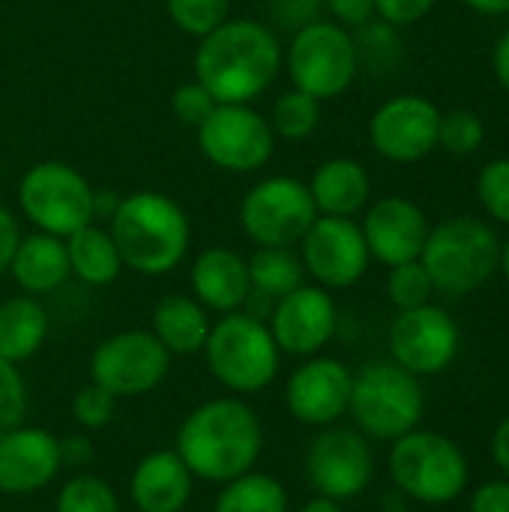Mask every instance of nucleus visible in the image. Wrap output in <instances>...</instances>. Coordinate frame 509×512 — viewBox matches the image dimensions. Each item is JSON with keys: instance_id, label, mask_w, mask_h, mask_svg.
<instances>
[{"instance_id": "obj_1", "label": "nucleus", "mask_w": 509, "mask_h": 512, "mask_svg": "<svg viewBox=\"0 0 509 512\" xmlns=\"http://www.w3.org/2000/svg\"><path fill=\"white\" fill-rule=\"evenodd\" d=\"M264 450V426L240 396H219L189 411L177 429L174 453L204 483H228L255 471Z\"/></svg>"}, {"instance_id": "obj_2", "label": "nucleus", "mask_w": 509, "mask_h": 512, "mask_svg": "<svg viewBox=\"0 0 509 512\" xmlns=\"http://www.w3.org/2000/svg\"><path fill=\"white\" fill-rule=\"evenodd\" d=\"M285 63L279 36L258 18H228L195 48V81L216 102L252 105Z\"/></svg>"}, {"instance_id": "obj_3", "label": "nucleus", "mask_w": 509, "mask_h": 512, "mask_svg": "<svg viewBox=\"0 0 509 512\" xmlns=\"http://www.w3.org/2000/svg\"><path fill=\"white\" fill-rule=\"evenodd\" d=\"M123 267L141 276L171 273L189 252L186 210L162 192H132L117 201L108 225Z\"/></svg>"}, {"instance_id": "obj_4", "label": "nucleus", "mask_w": 509, "mask_h": 512, "mask_svg": "<svg viewBox=\"0 0 509 512\" xmlns=\"http://www.w3.org/2000/svg\"><path fill=\"white\" fill-rule=\"evenodd\" d=\"M204 363L210 378L231 396H252L267 390L282 363V351L267 327L252 312L222 315L204 342Z\"/></svg>"}, {"instance_id": "obj_5", "label": "nucleus", "mask_w": 509, "mask_h": 512, "mask_svg": "<svg viewBox=\"0 0 509 512\" xmlns=\"http://www.w3.org/2000/svg\"><path fill=\"white\" fill-rule=\"evenodd\" d=\"M420 261L435 285V294H474L495 276L501 261V240L483 219H447L429 231Z\"/></svg>"}, {"instance_id": "obj_6", "label": "nucleus", "mask_w": 509, "mask_h": 512, "mask_svg": "<svg viewBox=\"0 0 509 512\" xmlns=\"http://www.w3.org/2000/svg\"><path fill=\"white\" fill-rule=\"evenodd\" d=\"M387 468L399 492L429 507L453 504L462 498L471 480L462 447L453 438L429 429H414L396 438Z\"/></svg>"}, {"instance_id": "obj_7", "label": "nucleus", "mask_w": 509, "mask_h": 512, "mask_svg": "<svg viewBox=\"0 0 509 512\" xmlns=\"http://www.w3.org/2000/svg\"><path fill=\"white\" fill-rule=\"evenodd\" d=\"M426 399L420 378L405 372L393 360H378L363 366L351 384L348 414L366 438L396 441L417 429L423 420Z\"/></svg>"}, {"instance_id": "obj_8", "label": "nucleus", "mask_w": 509, "mask_h": 512, "mask_svg": "<svg viewBox=\"0 0 509 512\" xmlns=\"http://www.w3.org/2000/svg\"><path fill=\"white\" fill-rule=\"evenodd\" d=\"M18 204L36 231L63 240L96 219V189L78 168L57 159L36 162L24 171L18 183Z\"/></svg>"}, {"instance_id": "obj_9", "label": "nucleus", "mask_w": 509, "mask_h": 512, "mask_svg": "<svg viewBox=\"0 0 509 512\" xmlns=\"http://www.w3.org/2000/svg\"><path fill=\"white\" fill-rule=\"evenodd\" d=\"M285 66L297 90L318 102L336 99L354 84L360 72L354 33L336 21L318 18L291 36Z\"/></svg>"}, {"instance_id": "obj_10", "label": "nucleus", "mask_w": 509, "mask_h": 512, "mask_svg": "<svg viewBox=\"0 0 509 512\" xmlns=\"http://www.w3.org/2000/svg\"><path fill=\"white\" fill-rule=\"evenodd\" d=\"M315 219L309 186L297 177H267L240 204V228L255 246H297Z\"/></svg>"}, {"instance_id": "obj_11", "label": "nucleus", "mask_w": 509, "mask_h": 512, "mask_svg": "<svg viewBox=\"0 0 509 512\" xmlns=\"http://www.w3.org/2000/svg\"><path fill=\"white\" fill-rule=\"evenodd\" d=\"M171 369V354L150 330H120L102 339L90 354V381L117 399H135L156 390Z\"/></svg>"}, {"instance_id": "obj_12", "label": "nucleus", "mask_w": 509, "mask_h": 512, "mask_svg": "<svg viewBox=\"0 0 509 512\" xmlns=\"http://www.w3.org/2000/svg\"><path fill=\"white\" fill-rule=\"evenodd\" d=\"M201 153L222 171L252 174L273 159L276 135L270 120L252 105L219 102L210 117L195 129Z\"/></svg>"}, {"instance_id": "obj_13", "label": "nucleus", "mask_w": 509, "mask_h": 512, "mask_svg": "<svg viewBox=\"0 0 509 512\" xmlns=\"http://www.w3.org/2000/svg\"><path fill=\"white\" fill-rule=\"evenodd\" d=\"M303 471L315 495L342 504L369 489L375 477V456L363 432L333 423L312 438Z\"/></svg>"}, {"instance_id": "obj_14", "label": "nucleus", "mask_w": 509, "mask_h": 512, "mask_svg": "<svg viewBox=\"0 0 509 512\" xmlns=\"http://www.w3.org/2000/svg\"><path fill=\"white\" fill-rule=\"evenodd\" d=\"M297 255L306 276L327 291L354 288L372 261L363 228L345 216H318L303 234Z\"/></svg>"}, {"instance_id": "obj_15", "label": "nucleus", "mask_w": 509, "mask_h": 512, "mask_svg": "<svg viewBox=\"0 0 509 512\" xmlns=\"http://www.w3.org/2000/svg\"><path fill=\"white\" fill-rule=\"evenodd\" d=\"M390 354L405 372L417 378L441 375L459 354V324L435 303L405 309L390 324Z\"/></svg>"}, {"instance_id": "obj_16", "label": "nucleus", "mask_w": 509, "mask_h": 512, "mask_svg": "<svg viewBox=\"0 0 509 512\" xmlns=\"http://www.w3.org/2000/svg\"><path fill=\"white\" fill-rule=\"evenodd\" d=\"M441 108L420 96L402 93L381 102L369 120V141L375 153L396 165H411L438 150Z\"/></svg>"}, {"instance_id": "obj_17", "label": "nucleus", "mask_w": 509, "mask_h": 512, "mask_svg": "<svg viewBox=\"0 0 509 512\" xmlns=\"http://www.w3.org/2000/svg\"><path fill=\"white\" fill-rule=\"evenodd\" d=\"M270 333L282 354L291 357H315L321 354L339 327V309L327 288L321 285H300L270 309Z\"/></svg>"}, {"instance_id": "obj_18", "label": "nucleus", "mask_w": 509, "mask_h": 512, "mask_svg": "<svg viewBox=\"0 0 509 512\" xmlns=\"http://www.w3.org/2000/svg\"><path fill=\"white\" fill-rule=\"evenodd\" d=\"M351 369L336 357H309L300 363L285 384V405L303 426L324 429L348 414L351 402Z\"/></svg>"}, {"instance_id": "obj_19", "label": "nucleus", "mask_w": 509, "mask_h": 512, "mask_svg": "<svg viewBox=\"0 0 509 512\" xmlns=\"http://www.w3.org/2000/svg\"><path fill=\"white\" fill-rule=\"evenodd\" d=\"M60 471V438L48 429L21 423L0 435V495H36L48 489Z\"/></svg>"}, {"instance_id": "obj_20", "label": "nucleus", "mask_w": 509, "mask_h": 512, "mask_svg": "<svg viewBox=\"0 0 509 512\" xmlns=\"http://www.w3.org/2000/svg\"><path fill=\"white\" fill-rule=\"evenodd\" d=\"M360 228H363L369 255L387 267L417 261L432 231L423 207L402 195H387V198H378L372 207H366Z\"/></svg>"}, {"instance_id": "obj_21", "label": "nucleus", "mask_w": 509, "mask_h": 512, "mask_svg": "<svg viewBox=\"0 0 509 512\" xmlns=\"http://www.w3.org/2000/svg\"><path fill=\"white\" fill-rule=\"evenodd\" d=\"M189 282H192V297L207 312H219V315L246 309L252 297L249 264L240 252L228 246L204 249L192 264Z\"/></svg>"}, {"instance_id": "obj_22", "label": "nucleus", "mask_w": 509, "mask_h": 512, "mask_svg": "<svg viewBox=\"0 0 509 512\" xmlns=\"http://www.w3.org/2000/svg\"><path fill=\"white\" fill-rule=\"evenodd\" d=\"M192 489L195 477L174 450L147 453L129 477V498L138 512H183Z\"/></svg>"}, {"instance_id": "obj_23", "label": "nucleus", "mask_w": 509, "mask_h": 512, "mask_svg": "<svg viewBox=\"0 0 509 512\" xmlns=\"http://www.w3.org/2000/svg\"><path fill=\"white\" fill-rule=\"evenodd\" d=\"M306 186H309L318 216L354 219L357 213L369 207V198H372V177L366 165L348 156H333L321 162Z\"/></svg>"}, {"instance_id": "obj_24", "label": "nucleus", "mask_w": 509, "mask_h": 512, "mask_svg": "<svg viewBox=\"0 0 509 512\" xmlns=\"http://www.w3.org/2000/svg\"><path fill=\"white\" fill-rule=\"evenodd\" d=\"M9 276L15 279L21 294H30V297L57 291L72 276L66 240L45 234V231H33L27 237L21 234L18 249L9 264Z\"/></svg>"}, {"instance_id": "obj_25", "label": "nucleus", "mask_w": 509, "mask_h": 512, "mask_svg": "<svg viewBox=\"0 0 509 512\" xmlns=\"http://www.w3.org/2000/svg\"><path fill=\"white\" fill-rule=\"evenodd\" d=\"M210 315L207 309L189 294H165L153 306V327L150 333L162 342L171 357H192L204 351L210 336Z\"/></svg>"}, {"instance_id": "obj_26", "label": "nucleus", "mask_w": 509, "mask_h": 512, "mask_svg": "<svg viewBox=\"0 0 509 512\" xmlns=\"http://www.w3.org/2000/svg\"><path fill=\"white\" fill-rule=\"evenodd\" d=\"M51 321L39 297L15 294L0 303V360L21 366L36 357L48 339Z\"/></svg>"}, {"instance_id": "obj_27", "label": "nucleus", "mask_w": 509, "mask_h": 512, "mask_svg": "<svg viewBox=\"0 0 509 512\" xmlns=\"http://www.w3.org/2000/svg\"><path fill=\"white\" fill-rule=\"evenodd\" d=\"M66 252H69L72 276L90 288H105V285L117 282V276L123 270V258L117 252L111 231L99 228L93 222L66 237Z\"/></svg>"}, {"instance_id": "obj_28", "label": "nucleus", "mask_w": 509, "mask_h": 512, "mask_svg": "<svg viewBox=\"0 0 509 512\" xmlns=\"http://www.w3.org/2000/svg\"><path fill=\"white\" fill-rule=\"evenodd\" d=\"M249 264V282H252V297H261L267 303L282 300L294 288L303 285L306 270L294 246H258Z\"/></svg>"}, {"instance_id": "obj_29", "label": "nucleus", "mask_w": 509, "mask_h": 512, "mask_svg": "<svg viewBox=\"0 0 509 512\" xmlns=\"http://www.w3.org/2000/svg\"><path fill=\"white\" fill-rule=\"evenodd\" d=\"M213 512H288V492L276 477L249 471L222 483Z\"/></svg>"}, {"instance_id": "obj_30", "label": "nucleus", "mask_w": 509, "mask_h": 512, "mask_svg": "<svg viewBox=\"0 0 509 512\" xmlns=\"http://www.w3.org/2000/svg\"><path fill=\"white\" fill-rule=\"evenodd\" d=\"M270 129L285 141H306L321 126V102L291 87L270 108Z\"/></svg>"}, {"instance_id": "obj_31", "label": "nucleus", "mask_w": 509, "mask_h": 512, "mask_svg": "<svg viewBox=\"0 0 509 512\" xmlns=\"http://www.w3.org/2000/svg\"><path fill=\"white\" fill-rule=\"evenodd\" d=\"M54 512H120V498L108 480L84 471L63 483Z\"/></svg>"}, {"instance_id": "obj_32", "label": "nucleus", "mask_w": 509, "mask_h": 512, "mask_svg": "<svg viewBox=\"0 0 509 512\" xmlns=\"http://www.w3.org/2000/svg\"><path fill=\"white\" fill-rule=\"evenodd\" d=\"M483 141H486V123L477 111L471 108L441 111V126H438L441 150H447L450 156H471L483 147Z\"/></svg>"}, {"instance_id": "obj_33", "label": "nucleus", "mask_w": 509, "mask_h": 512, "mask_svg": "<svg viewBox=\"0 0 509 512\" xmlns=\"http://www.w3.org/2000/svg\"><path fill=\"white\" fill-rule=\"evenodd\" d=\"M354 45H357L360 66H372V69H390L402 54L399 30L393 24L381 21V18H372V21L360 24L357 36H354Z\"/></svg>"}, {"instance_id": "obj_34", "label": "nucleus", "mask_w": 509, "mask_h": 512, "mask_svg": "<svg viewBox=\"0 0 509 512\" xmlns=\"http://www.w3.org/2000/svg\"><path fill=\"white\" fill-rule=\"evenodd\" d=\"M432 294H435V285L423 267V261H405V264H396L390 267V276H387V297L390 303L405 312V309H417V306H426L432 303Z\"/></svg>"}, {"instance_id": "obj_35", "label": "nucleus", "mask_w": 509, "mask_h": 512, "mask_svg": "<svg viewBox=\"0 0 509 512\" xmlns=\"http://www.w3.org/2000/svg\"><path fill=\"white\" fill-rule=\"evenodd\" d=\"M171 21L189 36H207L228 21L231 0H165Z\"/></svg>"}, {"instance_id": "obj_36", "label": "nucleus", "mask_w": 509, "mask_h": 512, "mask_svg": "<svg viewBox=\"0 0 509 512\" xmlns=\"http://www.w3.org/2000/svg\"><path fill=\"white\" fill-rule=\"evenodd\" d=\"M477 198L489 219L509 225V156L489 159L477 174Z\"/></svg>"}, {"instance_id": "obj_37", "label": "nucleus", "mask_w": 509, "mask_h": 512, "mask_svg": "<svg viewBox=\"0 0 509 512\" xmlns=\"http://www.w3.org/2000/svg\"><path fill=\"white\" fill-rule=\"evenodd\" d=\"M117 414V396L108 393L99 384H84L75 396H72V420L84 429V432H99L108 429L111 420Z\"/></svg>"}, {"instance_id": "obj_38", "label": "nucleus", "mask_w": 509, "mask_h": 512, "mask_svg": "<svg viewBox=\"0 0 509 512\" xmlns=\"http://www.w3.org/2000/svg\"><path fill=\"white\" fill-rule=\"evenodd\" d=\"M27 417V381L15 363L0 360V435L21 426Z\"/></svg>"}, {"instance_id": "obj_39", "label": "nucleus", "mask_w": 509, "mask_h": 512, "mask_svg": "<svg viewBox=\"0 0 509 512\" xmlns=\"http://www.w3.org/2000/svg\"><path fill=\"white\" fill-rule=\"evenodd\" d=\"M219 102L210 96V90L204 87V84H198V81H186V84H180L177 90H174V96H171V108H174V114H177V120L183 123V126H192V129H198L207 117H210V111L216 108Z\"/></svg>"}, {"instance_id": "obj_40", "label": "nucleus", "mask_w": 509, "mask_h": 512, "mask_svg": "<svg viewBox=\"0 0 509 512\" xmlns=\"http://www.w3.org/2000/svg\"><path fill=\"white\" fill-rule=\"evenodd\" d=\"M435 9V0H375V18L393 24L396 30L423 21Z\"/></svg>"}, {"instance_id": "obj_41", "label": "nucleus", "mask_w": 509, "mask_h": 512, "mask_svg": "<svg viewBox=\"0 0 509 512\" xmlns=\"http://www.w3.org/2000/svg\"><path fill=\"white\" fill-rule=\"evenodd\" d=\"M321 9L324 3L321 0H273V21L282 27V30H300L312 21L321 18Z\"/></svg>"}, {"instance_id": "obj_42", "label": "nucleus", "mask_w": 509, "mask_h": 512, "mask_svg": "<svg viewBox=\"0 0 509 512\" xmlns=\"http://www.w3.org/2000/svg\"><path fill=\"white\" fill-rule=\"evenodd\" d=\"M321 3L333 15V21L348 30L375 18V0H321Z\"/></svg>"}, {"instance_id": "obj_43", "label": "nucleus", "mask_w": 509, "mask_h": 512, "mask_svg": "<svg viewBox=\"0 0 509 512\" xmlns=\"http://www.w3.org/2000/svg\"><path fill=\"white\" fill-rule=\"evenodd\" d=\"M471 512H509V480H489L474 489Z\"/></svg>"}, {"instance_id": "obj_44", "label": "nucleus", "mask_w": 509, "mask_h": 512, "mask_svg": "<svg viewBox=\"0 0 509 512\" xmlns=\"http://www.w3.org/2000/svg\"><path fill=\"white\" fill-rule=\"evenodd\" d=\"M96 459V450L87 435H66L60 438V465L63 468H87Z\"/></svg>"}, {"instance_id": "obj_45", "label": "nucleus", "mask_w": 509, "mask_h": 512, "mask_svg": "<svg viewBox=\"0 0 509 512\" xmlns=\"http://www.w3.org/2000/svg\"><path fill=\"white\" fill-rule=\"evenodd\" d=\"M18 240H21L18 219L0 204V276L9 273V264H12V255L18 249Z\"/></svg>"}, {"instance_id": "obj_46", "label": "nucleus", "mask_w": 509, "mask_h": 512, "mask_svg": "<svg viewBox=\"0 0 509 512\" xmlns=\"http://www.w3.org/2000/svg\"><path fill=\"white\" fill-rule=\"evenodd\" d=\"M492 459L501 468V474L509 480V417H504L492 435Z\"/></svg>"}, {"instance_id": "obj_47", "label": "nucleus", "mask_w": 509, "mask_h": 512, "mask_svg": "<svg viewBox=\"0 0 509 512\" xmlns=\"http://www.w3.org/2000/svg\"><path fill=\"white\" fill-rule=\"evenodd\" d=\"M492 69H495V78H498V84L504 87V93H509V27L501 33V39L495 42Z\"/></svg>"}, {"instance_id": "obj_48", "label": "nucleus", "mask_w": 509, "mask_h": 512, "mask_svg": "<svg viewBox=\"0 0 509 512\" xmlns=\"http://www.w3.org/2000/svg\"><path fill=\"white\" fill-rule=\"evenodd\" d=\"M462 3L477 15H489V18L509 15V0H462Z\"/></svg>"}, {"instance_id": "obj_49", "label": "nucleus", "mask_w": 509, "mask_h": 512, "mask_svg": "<svg viewBox=\"0 0 509 512\" xmlns=\"http://www.w3.org/2000/svg\"><path fill=\"white\" fill-rule=\"evenodd\" d=\"M297 512H345V510H342V504H339V501L324 498V495H315L312 501H306V504H303Z\"/></svg>"}, {"instance_id": "obj_50", "label": "nucleus", "mask_w": 509, "mask_h": 512, "mask_svg": "<svg viewBox=\"0 0 509 512\" xmlns=\"http://www.w3.org/2000/svg\"><path fill=\"white\" fill-rule=\"evenodd\" d=\"M498 270L504 273V279H507V285H509V237L501 243V261H498Z\"/></svg>"}, {"instance_id": "obj_51", "label": "nucleus", "mask_w": 509, "mask_h": 512, "mask_svg": "<svg viewBox=\"0 0 509 512\" xmlns=\"http://www.w3.org/2000/svg\"><path fill=\"white\" fill-rule=\"evenodd\" d=\"M384 512H408V510H384Z\"/></svg>"}, {"instance_id": "obj_52", "label": "nucleus", "mask_w": 509, "mask_h": 512, "mask_svg": "<svg viewBox=\"0 0 509 512\" xmlns=\"http://www.w3.org/2000/svg\"><path fill=\"white\" fill-rule=\"evenodd\" d=\"M132 512H138V510H132Z\"/></svg>"}]
</instances>
